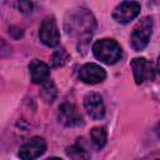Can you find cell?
<instances>
[{
    "instance_id": "8992f818",
    "label": "cell",
    "mask_w": 160,
    "mask_h": 160,
    "mask_svg": "<svg viewBox=\"0 0 160 160\" xmlns=\"http://www.w3.org/2000/svg\"><path fill=\"white\" fill-rule=\"evenodd\" d=\"M140 14V4L136 1H122L112 11V18L120 24H128Z\"/></svg>"
},
{
    "instance_id": "8fae6325",
    "label": "cell",
    "mask_w": 160,
    "mask_h": 160,
    "mask_svg": "<svg viewBox=\"0 0 160 160\" xmlns=\"http://www.w3.org/2000/svg\"><path fill=\"white\" fill-rule=\"evenodd\" d=\"M66 155L71 160H89L90 159V151L88 150L82 139H78L75 144L69 146L66 149Z\"/></svg>"
},
{
    "instance_id": "4fadbf2b",
    "label": "cell",
    "mask_w": 160,
    "mask_h": 160,
    "mask_svg": "<svg viewBox=\"0 0 160 160\" xmlns=\"http://www.w3.org/2000/svg\"><path fill=\"white\" fill-rule=\"evenodd\" d=\"M40 94L42 96V99L46 101V102H52L56 98V86L54 84V81L49 78L48 80H45L42 84H41V90H40Z\"/></svg>"
},
{
    "instance_id": "9a60e30c",
    "label": "cell",
    "mask_w": 160,
    "mask_h": 160,
    "mask_svg": "<svg viewBox=\"0 0 160 160\" xmlns=\"http://www.w3.org/2000/svg\"><path fill=\"white\" fill-rule=\"evenodd\" d=\"M19 6V10L24 14H28V12H31V9H32V4L29 2V1H21L18 4Z\"/></svg>"
},
{
    "instance_id": "5b68a950",
    "label": "cell",
    "mask_w": 160,
    "mask_h": 160,
    "mask_svg": "<svg viewBox=\"0 0 160 160\" xmlns=\"http://www.w3.org/2000/svg\"><path fill=\"white\" fill-rule=\"evenodd\" d=\"M46 150V142L40 136H34L28 140L19 150V156L22 160H35Z\"/></svg>"
},
{
    "instance_id": "7c38bea8",
    "label": "cell",
    "mask_w": 160,
    "mask_h": 160,
    "mask_svg": "<svg viewBox=\"0 0 160 160\" xmlns=\"http://www.w3.org/2000/svg\"><path fill=\"white\" fill-rule=\"evenodd\" d=\"M106 130L105 128L102 126H96V128H92L91 131H90V139H91V142L92 145L100 150L105 146L106 144Z\"/></svg>"
},
{
    "instance_id": "277c9868",
    "label": "cell",
    "mask_w": 160,
    "mask_h": 160,
    "mask_svg": "<svg viewBox=\"0 0 160 160\" xmlns=\"http://www.w3.org/2000/svg\"><path fill=\"white\" fill-rule=\"evenodd\" d=\"M134 79L136 84H142L145 80H154L155 78V69L152 64L148 61L145 58H135L130 62Z\"/></svg>"
},
{
    "instance_id": "5bb4252c",
    "label": "cell",
    "mask_w": 160,
    "mask_h": 160,
    "mask_svg": "<svg viewBox=\"0 0 160 160\" xmlns=\"http://www.w3.org/2000/svg\"><path fill=\"white\" fill-rule=\"evenodd\" d=\"M69 59H70V55L65 51V49H59V50H56L51 55L50 62H51V66L52 68H60V66L65 65Z\"/></svg>"
},
{
    "instance_id": "2e32d148",
    "label": "cell",
    "mask_w": 160,
    "mask_h": 160,
    "mask_svg": "<svg viewBox=\"0 0 160 160\" xmlns=\"http://www.w3.org/2000/svg\"><path fill=\"white\" fill-rule=\"evenodd\" d=\"M48 160H61L60 158H56V156H52V158H49Z\"/></svg>"
},
{
    "instance_id": "6da1fadb",
    "label": "cell",
    "mask_w": 160,
    "mask_h": 160,
    "mask_svg": "<svg viewBox=\"0 0 160 160\" xmlns=\"http://www.w3.org/2000/svg\"><path fill=\"white\" fill-rule=\"evenodd\" d=\"M94 56L104 64L112 65L121 58V48L114 39H100L92 45Z\"/></svg>"
},
{
    "instance_id": "ba28073f",
    "label": "cell",
    "mask_w": 160,
    "mask_h": 160,
    "mask_svg": "<svg viewBox=\"0 0 160 160\" xmlns=\"http://www.w3.org/2000/svg\"><path fill=\"white\" fill-rule=\"evenodd\" d=\"M106 78V71L95 62H88L79 70V79L85 84H99Z\"/></svg>"
},
{
    "instance_id": "30bf717a",
    "label": "cell",
    "mask_w": 160,
    "mask_h": 160,
    "mask_svg": "<svg viewBox=\"0 0 160 160\" xmlns=\"http://www.w3.org/2000/svg\"><path fill=\"white\" fill-rule=\"evenodd\" d=\"M31 80L34 84H42L45 80L50 78V68L44 61L34 59L29 65Z\"/></svg>"
},
{
    "instance_id": "52a82bcc",
    "label": "cell",
    "mask_w": 160,
    "mask_h": 160,
    "mask_svg": "<svg viewBox=\"0 0 160 160\" xmlns=\"http://www.w3.org/2000/svg\"><path fill=\"white\" fill-rule=\"evenodd\" d=\"M59 121L68 128H76L84 124L82 116L74 104L64 102L59 106Z\"/></svg>"
},
{
    "instance_id": "9c48e42d",
    "label": "cell",
    "mask_w": 160,
    "mask_h": 160,
    "mask_svg": "<svg viewBox=\"0 0 160 160\" xmlns=\"http://www.w3.org/2000/svg\"><path fill=\"white\" fill-rule=\"evenodd\" d=\"M84 108L92 120H100L105 115V105L102 98L96 92H90L84 98Z\"/></svg>"
},
{
    "instance_id": "e0dca14e",
    "label": "cell",
    "mask_w": 160,
    "mask_h": 160,
    "mask_svg": "<svg viewBox=\"0 0 160 160\" xmlns=\"http://www.w3.org/2000/svg\"><path fill=\"white\" fill-rule=\"evenodd\" d=\"M156 160H158V159H156Z\"/></svg>"
},
{
    "instance_id": "3957f363",
    "label": "cell",
    "mask_w": 160,
    "mask_h": 160,
    "mask_svg": "<svg viewBox=\"0 0 160 160\" xmlns=\"http://www.w3.org/2000/svg\"><path fill=\"white\" fill-rule=\"evenodd\" d=\"M40 40L44 45L49 48H55L60 42V34L54 18H46L42 20L39 30Z\"/></svg>"
},
{
    "instance_id": "7a4b0ae2",
    "label": "cell",
    "mask_w": 160,
    "mask_h": 160,
    "mask_svg": "<svg viewBox=\"0 0 160 160\" xmlns=\"http://www.w3.org/2000/svg\"><path fill=\"white\" fill-rule=\"evenodd\" d=\"M151 32H152V19L150 16H146L136 25V28L131 34L130 42L132 49L135 51L144 50L149 44Z\"/></svg>"
}]
</instances>
